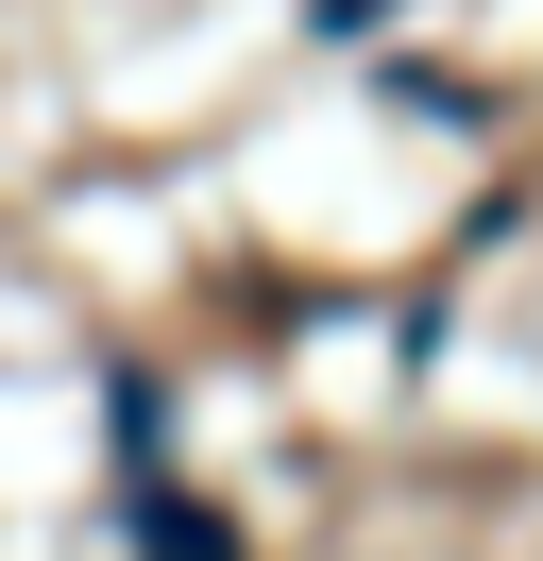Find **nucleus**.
<instances>
[{
	"label": "nucleus",
	"instance_id": "obj_1",
	"mask_svg": "<svg viewBox=\"0 0 543 561\" xmlns=\"http://www.w3.org/2000/svg\"><path fill=\"white\" fill-rule=\"evenodd\" d=\"M136 561H238V527L187 511V493H153V511H136Z\"/></svg>",
	"mask_w": 543,
	"mask_h": 561
}]
</instances>
